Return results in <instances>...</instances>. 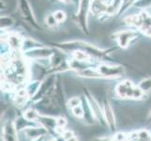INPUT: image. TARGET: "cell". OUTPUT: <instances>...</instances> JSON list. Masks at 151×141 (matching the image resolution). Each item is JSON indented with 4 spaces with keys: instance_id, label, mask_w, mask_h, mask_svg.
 <instances>
[{
    "instance_id": "obj_3",
    "label": "cell",
    "mask_w": 151,
    "mask_h": 141,
    "mask_svg": "<svg viewBox=\"0 0 151 141\" xmlns=\"http://www.w3.org/2000/svg\"><path fill=\"white\" fill-rule=\"evenodd\" d=\"M18 7L20 9V12L23 15L24 20H27L32 27L36 28L39 27L37 22H36L32 8H31L28 0H18Z\"/></svg>"
},
{
    "instance_id": "obj_1",
    "label": "cell",
    "mask_w": 151,
    "mask_h": 141,
    "mask_svg": "<svg viewBox=\"0 0 151 141\" xmlns=\"http://www.w3.org/2000/svg\"><path fill=\"white\" fill-rule=\"evenodd\" d=\"M116 92L120 98H132L139 99L143 96L144 91L138 87H133L132 83L129 80L119 83L116 87Z\"/></svg>"
},
{
    "instance_id": "obj_8",
    "label": "cell",
    "mask_w": 151,
    "mask_h": 141,
    "mask_svg": "<svg viewBox=\"0 0 151 141\" xmlns=\"http://www.w3.org/2000/svg\"><path fill=\"white\" fill-rule=\"evenodd\" d=\"M3 140L4 141H17V134L14 125L12 122L5 124L3 128Z\"/></svg>"
},
{
    "instance_id": "obj_7",
    "label": "cell",
    "mask_w": 151,
    "mask_h": 141,
    "mask_svg": "<svg viewBox=\"0 0 151 141\" xmlns=\"http://www.w3.org/2000/svg\"><path fill=\"white\" fill-rule=\"evenodd\" d=\"M107 6L108 5L102 0H92L90 10L95 16H100V15L107 12Z\"/></svg>"
},
{
    "instance_id": "obj_21",
    "label": "cell",
    "mask_w": 151,
    "mask_h": 141,
    "mask_svg": "<svg viewBox=\"0 0 151 141\" xmlns=\"http://www.w3.org/2000/svg\"><path fill=\"white\" fill-rule=\"evenodd\" d=\"M53 14L55 20L57 21V23H62L66 20V13L64 12H62V10H56Z\"/></svg>"
},
{
    "instance_id": "obj_16",
    "label": "cell",
    "mask_w": 151,
    "mask_h": 141,
    "mask_svg": "<svg viewBox=\"0 0 151 141\" xmlns=\"http://www.w3.org/2000/svg\"><path fill=\"white\" fill-rule=\"evenodd\" d=\"M90 103H91L92 111L95 113V115L98 118H100L101 119H102V113L101 112V108H100V106H99V103L93 98L92 99L90 98Z\"/></svg>"
},
{
    "instance_id": "obj_14",
    "label": "cell",
    "mask_w": 151,
    "mask_h": 141,
    "mask_svg": "<svg viewBox=\"0 0 151 141\" xmlns=\"http://www.w3.org/2000/svg\"><path fill=\"white\" fill-rule=\"evenodd\" d=\"M78 74H79L81 76L88 77V78H98V77H101V76L100 74V72H99L98 71H94V70L90 69V68H86V69L79 72Z\"/></svg>"
},
{
    "instance_id": "obj_26",
    "label": "cell",
    "mask_w": 151,
    "mask_h": 141,
    "mask_svg": "<svg viewBox=\"0 0 151 141\" xmlns=\"http://www.w3.org/2000/svg\"><path fill=\"white\" fill-rule=\"evenodd\" d=\"M73 137V134H72V133L71 132H70V131H67V132H65L64 134H63V138L67 141L68 139H70V137Z\"/></svg>"
},
{
    "instance_id": "obj_25",
    "label": "cell",
    "mask_w": 151,
    "mask_h": 141,
    "mask_svg": "<svg viewBox=\"0 0 151 141\" xmlns=\"http://www.w3.org/2000/svg\"><path fill=\"white\" fill-rule=\"evenodd\" d=\"M66 124V121L65 119H62V118H59L58 119H57V125L60 127V128H63L65 126Z\"/></svg>"
},
{
    "instance_id": "obj_20",
    "label": "cell",
    "mask_w": 151,
    "mask_h": 141,
    "mask_svg": "<svg viewBox=\"0 0 151 141\" xmlns=\"http://www.w3.org/2000/svg\"><path fill=\"white\" fill-rule=\"evenodd\" d=\"M133 5L139 9H145L151 6V0H137Z\"/></svg>"
},
{
    "instance_id": "obj_10",
    "label": "cell",
    "mask_w": 151,
    "mask_h": 141,
    "mask_svg": "<svg viewBox=\"0 0 151 141\" xmlns=\"http://www.w3.org/2000/svg\"><path fill=\"white\" fill-rule=\"evenodd\" d=\"M8 43L13 50H19L23 47L24 40L16 34H12L8 37Z\"/></svg>"
},
{
    "instance_id": "obj_29",
    "label": "cell",
    "mask_w": 151,
    "mask_h": 141,
    "mask_svg": "<svg viewBox=\"0 0 151 141\" xmlns=\"http://www.w3.org/2000/svg\"><path fill=\"white\" fill-rule=\"evenodd\" d=\"M34 141H42V138H37V139L34 140Z\"/></svg>"
},
{
    "instance_id": "obj_15",
    "label": "cell",
    "mask_w": 151,
    "mask_h": 141,
    "mask_svg": "<svg viewBox=\"0 0 151 141\" xmlns=\"http://www.w3.org/2000/svg\"><path fill=\"white\" fill-rule=\"evenodd\" d=\"M45 131L43 129H38V128H29L25 131V134L29 137H38L42 134H44Z\"/></svg>"
},
{
    "instance_id": "obj_22",
    "label": "cell",
    "mask_w": 151,
    "mask_h": 141,
    "mask_svg": "<svg viewBox=\"0 0 151 141\" xmlns=\"http://www.w3.org/2000/svg\"><path fill=\"white\" fill-rule=\"evenodd\" d=\"M45 21H46V24H47L49 27H55V25L58 24V23H57V21L55 20L54 14H49L48 16H46Z\"/></svg>"
},
{
    "instance_id": "obj_13",
    "label": "cell",
    "mask_w": 151,
    "mask_h": 141,
    "mask_svg": "<svg viewBox=\"0 0 151 141\" xmlns=\"http://www.w3.org/2000/svg\"><path fill=\"white\" fill-rule=\"evenodd\" d=\"M73 56H74V59L78 61H83V62H88L90 59V54H88L87 52L83 51V50L73 51Z\"/></svg>"
},
{
    "instance_id": "obj_12",
    "label": "cell",
    "mask_w": 151,
    "mask_h": 141,
    "mask_svg": "<svg viewBox=\"0 0 151 141\" xmlns=\"http://www.w3.org/2000/svg\"><path fill=\"white\" fill-rule=\"evenodd\" d=\"M123 0H112V2L107 6V14L108 15H113L116 13L117 10L120 9L122 5Z\"/></svg>"
},
{
    "instance_id": "obj_19",
    "label": "cell",
    "mask_w": 151,
    "mask_h": 141,
    "mask_svg": "<svg viewBox=\"0 0 151 141\" xmlns=\"http://www.w3.org/2000/svg\"><path fill=\"white\" fill-rule=\"evenodd\" d=\"M24 118L27 121H35V119H38L40 118L39 114L36 112L33 109H28V110L24 113Z\"/></svg>"
},
{
    "instance_id": "obj_27",
    "label": "cell",
    "mask_w": 151,
    "mask_h": 141,
    "mask_svg": "<svg viewBox=\"0 0 151 141\" xmlns=\"http://www.w3.org/2000/svg\"><path fill=\"white\" fill-rule=\"evenodd\" d=\"M140 137H141L143 139H145V138H147L148 137V134H147V132H142V133H140Z\"/></svg>"
},
{
    "instance_id": "obj_18",
    "label": "cell",
    "mask_w": 151,
    "mask_h": 141,
    "mask_svg": "<svg viewBox=\"0 0 151 141\" xmlns=\"http://www.w3.org/2000/svg\"><path fill=\"white\" fill-rule=\"evenodd\" d=\"M139 87L144 92L149 91L151 90V78H147V79L141 81V83L139 84Z\"/></svg>"
},
{
    "instance_id": "obj_33",
    "label": "cell",
    "mask_w": 151,
    "mask_h": 141,
    "mask_svg": "<svg viewBox=\"0 0 151 141\" xmlns=\"http://www.w3.org/2000/svg\"><path fill=\"white\" fill-rule=\"evenodd\" d=\"M124 1H127V0H124Z\"/></svg>"
},
{
    "instance_id": "obj_5",
    "label": "cell",
    "mask_w": 151,
    "mask_h": 141,
    "mask_svg": "<svg viewBox=\"0 0 151 141\" xmlns=\"http://www.w3.org/2000/svg\"><path fill=\"white\" fill-rule=\"evenodd\" d=\"M137 33L135 31L132 30H123L120 31L117 36H116V40L118 45L121 47V48H127L129 46V43L136 37Z\"/></svg>"
},
{
    "instance_id": "obj_6",
    "label": "cell",
    "mask_w": 151,
    "mask_h": 141,
    "mask_svg": "<svg viewBox=\"0 0 151 141\" xmlns=\"http://www.w3.org/2000/svg\"><path fill=\"white\" fill-rule=\"evenodd\" d=\"M27 55L29 57H33L36 59H47L53 56V52L49 48H45V47H40V48H33L30 49L27 52Z\"/></svg>"
},
{
    "instance_id": "obj_28",
    "label": "cell",
    "mask_w": 151,
    "mask_h": 141,
    "mask_svg": "<svg viewBox=\"0 0 151 141\" xmlns=\"http://www.w3.org/2000/svg\"><path fill=\"white\" fill-rule=\"evenodd\" d=\"M67 141H78V140H77V138H76V137H70V139H68Z\"/></svg>"
},
{
    "instance_id": "obj_17",
    "label": "cell",
    "mask_w": 151,
    "mask_h": 141,
    "mask_svg": "<svg viewBox=\"0 0 151 141\" xmlns=\"http://www.w3.org/2000/svg\"><path fill=\"white\" fill-rule=\"evenodd\" d=\"M14 23V20L9 16H2L1 17V28L5 29L12 27Z\"/></svg>"
},
{
    "instance_id": "obj_32",
    "label": "cell",
    "mask_w": 151,
    "mask_h": 141,
    "mask_svg": "<svg viewBox=\"0 0 151 141\" xmlns=\"http://www.w3.org/2000/svg\"><path fill=\"white\" fill-rule=\"evenodd\" d=\"M51 141H55V140H51Z\"/></svg>"
},
{
    "instance_id": "obj_24",
    "label": "cell",
    "mask_w": 151,
    "mask_h": 141,
    "mask_svg": "<svg viewBox=\"0 0 151 141\" xmlns=\"http://www.w3.org/2000/svg\"><path fill=\"white\" fill-rule=\"evenodd\" d=\"M80 99L78 97H73V98H70L69 103H68V104H69V107L70 108H74L78 106H80Z\"/></svg>"
},
{
    "instance_id": "obj_11",
    "label": "cell",
    "mask_w": 151,
    "mask_h": 141,
    "mask_svg": "<svg viewBox=\"0 0 151 141\" xmlns=\"http://www.w3.org/2000/svg\"><path fill=\"white\" fill-rule=\"evenodd\" d=\"M143 15V22L140 29L142 32L145 33V35L151 37V17L147 12H142Z\"/></svg>"
},
{
    "instance_id": "obj_30",
    "label": "cell",
    "mask_w": 151,
    "mask_h": 141,
    "mask_svg": "<svg viewBox=\"0 0 151 141\" xmlns=\"http://www.w3.org/2000/svg\"><path fill=\"white\" fill-rule=\"evenodd\" d=\"M148 119L151 121V112H150V114H149V117H148Z\"/></svg>"
},
{
    "instance_id": "obj_31",
    "label": "cell",
    "mask_w": 151,
    "mask_h": 141,
    "mask_svg": "<svg viewBox=\"0 0 151 141\" xmlns=\"http://www.w3.org/2000/svg\"><path fill=\"white\" fill-rule=\"evenodd\" d=\"M63 1H65V2H70V1H71V0H63Z\"/></svg>"
},
{
    "instance_id": "obj_4",
    "label": "cell",
    "mask_w": 151,
    "mask_h": 141,
    "mask_svg": "<svg viewBox=\"0 0 151 141\" xmlns=\"http://www.w3.org/2000/svg\"><path fill=\"white\" fill-rule=\"evenodd\" d=\"M98 72L104 77H118L124 74V69L121 66H111L101 64L99 66Z\"/></svg>"
},
{
    "instance_id": "obj_9",
    "label": "cell",
    "mask_w": 151,
    "mask_h": 141,
    "mask_svg": "<svg viewBox=\"0 0 151 141\" xmlns=\"http://www.w3.org/2000/svg\"><path fill=\"white\" fill-rule=\"evenodd\" d=\"M103 115L104 117H105V119L108 123V125L110 126V128L112 130H114V111L113 109L110 106V103L108 102H105L104 103V112H103Z\"/></svg>"
},
{
    "instance_id": "obj_2",
    "label": "cell",
    "mask_w": 151,
    "mask_h": 141,
    "mask_svg": "<svg viewBox=\"0 0 151 141\" xmlns=\"http://www.w3.org/2000/svg\"><path fill=\"white\" fill-rule=\"evenodd\" d=\"M91 0H81L79 12L77 13V22L83 31L87 33V14L90 9Z\"/></svg>"
},
{
    "instance_id": "obj_23",
    "label": "cell",
    "mask_w": 151,
    "mask_h": 141,
    "mask_svg": "<svg viewBox=\"0 0 151 141\" xmlns=\"http://www.w3.org/2000/svg\"><path fill=\"white\" fill-rule=\"evenodd\" d=\"M72 113H73V115L77 118H82L85 115L84 109H83L81 106H78L74 108H72Z\"/></svg>"
}]
</instances>
